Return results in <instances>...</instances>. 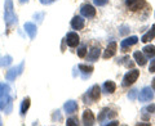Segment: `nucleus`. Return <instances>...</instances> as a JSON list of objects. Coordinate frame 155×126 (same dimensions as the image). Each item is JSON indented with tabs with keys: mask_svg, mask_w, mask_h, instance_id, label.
<instances>
[{
	"mask_svg": "<svg viewBox=\"0 0 155 126\" xmlns=\"http://www.w3.org/2000/svg\"><path fill=\"white\" fill-rule=\"evenodd\" d=\"M4 19H5L8 27H11L13 23H16V16H14L13 12L12 0H5V4H4Z\"/></svg>",
	"mask_w": 155,
	"mask_h": 126,
	"instance_id": "obj_1",
	"label": "nucleus"
},
{
	"mask_svg": "<svg viewBox=\"0 0 155 126\" xmlns=\"http://www.w3.org/2000/svg\"><path fill=\"white\" fill-rule=\"evenodd\" d=\"M11 88L7 84L0 82V109H7V104L11 103Z\"/></svg>",
	"mask_w": 155,
	"mask_h": 126,
	"instance_id": "obj_2",
	"label": "nucleus"
},
{
	"mask_svg": "<svg viewBox=\"0 0 155 126\" xmlns=\"http://www.w3.org/2000/svg\"><path fill=\"white\" fill-rule=\"evenodd\" d=\"M138 76H140V71H137V70H132V71L127 72L125 76H124V79H123L122 85L124 86V88H127V86L134 84V81H137Z\"/></svg>",
	"mask_w": 155,
	"mask_h": 126,
	"instance_id": "obj_3",
	"label": "nucleus"
},
{
	"mask_svg": "<svg viewBox=\"0 0 155 126\" xmlns=\"http://www.w3.org/2000/svg\"><path fill=\"white\" fill-rule=\"evenodd\" d=\"M66 44L71 46V48H75L79 45V43H80V39H79V35H78L76 32H69L66 35Z\"/></svg>",
	"mask_w": 155,
	"mask_h": 126,
	"instance_id": "obj_4",
	"label": "nucleus"
},
{
	"mask_svg": "<svg viewBox=\"0 0 155 126\" xmlns=\"http://www.w3.org/2000/svg\"><path fill=\"white\" fill-rule=\"evenodd\" d=\"M125 4H127V7L132 12H136V11H140V9L143 8L145 0H125Z\"/></svg>",
	"mask_w": 155,
	"mask_h": 126,
	"instance_id": "obj_5",
	"label": "nucleus"
},
{
	"mask_svg": "<svg viewBox=\"0 0 155 126\" xmlns=\"http://www.w3.org/2000/svg\"><path fill=\"white\" fill-rule=\"evenodd\" d=\"M153 98H154V93L150 88H143L138 94L140 102H150V100H153Z\"/></svg>",
	"mask_w": 155,
	"mask_h": 126,
	"instance_id": "obj_6",
	"label": "nucleus"
},
{
	"mask_svg": "<svg viewBox=\"0 0 155 126\" xmlns=\"http://www.w3.org/2000/svg\"><path fill=\"white\" fill-rule=\"evenodd\" d=\"M80 13L85 18H93L96 16V9L92 5H89V4H85V5L80 8Z\"/></svg>",
	"mask_w": 155,
	"mask_h": 126,
	"instance_id": "obj_7",
	"label": "nucleus"
},
{
	"mask_svg": "<svg viewBox=\"0 0 155 126\" xmlns=\"http://www.w3.org/2000/svg\"><path fill=\"white\" fill-rule=\"evenodd\" d=\"M22 70H23V62L21 63L19 66H17V67H14V68H11L8 72H7V80H9V81H13L16 77L21 74L22 72Z\"/></svg>",
	"mask_w": 155,
	"mask_h": 126,
	"instance_id": "obj_8",
	"label": "nucleus"
},
{
	"mask_svg": "<svg viewBox=\"0 0 155 126\" xmlns=\"http://www.w3.org/2000/svg\"><path fill=\"white\" fill-rule=\"evenodd\" d=\"M83 122L87 126H88V125L91 126V125L94 124V115H93V112H92L91 109H85L84 111V113H83Z\"/></svg>",
	"mask_w": 155,
	"mask_h": 126,
	"instance_id": "obj_9",
	"label": "nucleus"
},
{
	"mask_svg": "<svg viewBox=\"0 0 155 126\" xmlns=\"http://www.w3.org/2000/svg\"><path fill=\"white\" fill-rule=\"evenodd\" d=\"M137 41H138V37H137V36H130V37L124 39V40L120 43V46H122L123 50H125L127 48L132 46V45H134V44H137Z\"/></svg>",
	"mask_w": 155,
	"mask_h": 126,
	"instance_id": "obj_10",
	"label": "nucleus"
},
{
	"mask_svg": "<svg viewBox=\"0 0 155 126\" xmlns=\"http://www.w3.org/2000/svg\"><path fill=\"white\" fill-rule=\"evenodd\" d=\"M116 43L115 41H111L110 44L107 45V48H106V50H105V53H104V58L105 59H107V58H111L113 57L115 53H116Z\"/></svg>",
	"mask_w": 155,
	"mask_h": 126,
	"instance_id": "obj_11",
	"label": "nucleus"
},
{
	"mask_svg": "<svg viewBox=\"0 0 155 126\" xmlns=\"http://www.w3.org/2000/svg\"><path fill=\"white\" fill-rule=\"evenodd\" d=\"M88 94H89V98H91V100H93V102L98 100V99H100V96H101V89H100V86H98V85L92 86Z\"/></svg>",
	"mask_w": 155,
	"mask_h": 126,
	"instance_id": "obj_12",
	"label": "nucleus"
},
{
	"mask_svg": "<svg viewBox=\"0 0 155 126\" xmlns=\"http://www.w3.org/2000/svg\"><path fill=\"white\" fill-rule=\"evenodd\" d=\"M25 30H26V32H27V35L30 36V39L32 40V39H35V36H36V26L34 25V23H31V22H27V23H25Z\"/></svg>",
	"mask_w": 155,
	"mask_h": 126,
	"instance_id": "obj_13",
	"label": "nucleus"
},
{
	"mask_svg": "<svg viewBox=\"0 0 155 126\" xmlns=\"http://www.w3.org/2000/svg\"><path fill=\"white\" fill-rule=\"evenodd\" d=\"M71 27L74 28V30H81V28L84 27V19L81 17H74L71 19Z\"/></svg>",
	"mask_w": 155,
	"mask_h": 126,
	"instance_id": "obj_14",
	"label": "nucleus"
},
{
	"mask_svg": "<svg viewBox=\"0 0 155 126\" xmlns=\"http://www.w3.org/2000/svg\"><path fill=\"white\" fill-rule=\"evenodd\" d=\"M64 108L67 113H74L78 111V103L74 100H69V102H66L65 106H64Z\"/></svg>",
	"mask_w": 155,
	"mask_h": 126,
	"instance_id": "obj_15",
	"label": "nucleus"
},
{
	"mask_svg": "<svg viewBox=\"0 0 155 126\" xmlns=\"http://www.w3.org/2000/svg\"><path fill=\"white\" fill-rule=\"evenodd\" d=\"M154 37H155V25H153V27L150 28V31H147V32L141 37V41H142V43H149V41H151Z\"/></svg>",
	"mask_w": 155,
	"mask_h": 126,
	"instance_id": "obj_16",
	"label": "nucleus"
},
{
	"mask_svg": "<svg viewBox=\"0 0 155 126\" xmlns=\"http://www.w3.org/2000/svg\"><path fill=\"white\" fill-rule=\"evenodd\" d=\"M133 57H134L136 62H137V65H140V66H145V65H146V58H145V55L142 54L141 52H134Z\"/></svg>",
	"mask_w": 155,
	"mask_h": 126,
	"instance_id": "obj_17",
	"label": "nucleus"
},
{
	"mask_svg": "<svg viewBox=\"0 0 155 126\" xmlns=\"http://www.w3.org/2000/svg\"><path fill=\"white\" fill-rule=\"evenodd\" d=\"M104 89L107 94H113L115 91V89H116V85H115L114 81H106L104 84Z\"/></svg>",
	"mask_w": 155,
	"mask_h": 126,
	"instance_id": "obj_18",
	"label": "nucleus"
},
{
	"mask_svg": "<svg viewBox=\"0 0 155 126\" xmlns=\"http://www.w3.org/2000/svg\"><path fill=\"white\" fill-rule=\"evenodd\" d=\"M100 58V49L98 48H93V49H91L89 53H88V59L89 61H97Z\"/></svg>",
	"mask_w": 155,
	"mask_h": 126,
	"instance_id": "obj_19",
	"label": "nucleus"
},
{
	"mask_svg": "<svg viewBox=\"0 0 155 126\" xmlns=\"http://www.w3.org/2000/svg\"><path fill=\"white\" fill-rule=\"evenodd\" d=\"M142 50H143V54H146L149 58L155 57V46L154 45H146Z\"/></svg>",
	"mask_w": 155,
	"mask_h": 126,
	"instance_id": "obj_20",
	"label": "nucleus"
},
{
	"mask_svg": "<svg viewBox=\"0 0 155 126\" xmlns=\"http://www.w3.org/2000/svg\"><path fill=\"white\" fill-rule=\"evenodd\" d=\"M28 107H30V98L27 96V98L23 99L22 106H21V115H22V116H25V115H26Z\"/></svg>",
	"mask_w": 155,
	"mask_h": 126,
	"instance_id": "obj_21",
	"label": "nucleus"
},
{
	"mask_svg": "<svg viewBox=\"0 0 155 126\" xmlns=\"http://www.w3.org/2000/svg\"><path fill=\"white\" fill-rule=\"evenodd\" d=\"M79 70L83 72V74L91 75L92 71H93V67H92V66H85V65H79Z\"/></svg>",
	"mask_w": 155,
	"mask_h": 126,
	"instance_id": "obj_22",
	"label": "nucleus"
},
{
	"mask_svg": "<svg viewBox=\"0 0 155 126\" xmlns=\"http://www.w3.org/2000/svg\"><path fill=\"white\" fill-rule=\"evenodd\" d=\"M12 63V57L11 55H7V57H3L0 58V66L4 67V66H8Z\"/></svg>",
	"mask_w": 155,
	"mask_h": 126,
	"instance_id": "obj_23",
	"label": "nucleus"
},
{
	"mask_svg": "<svg viewBox=\"0 0 155 126\" xmlns=\"http://www.w3.org/2000/svg\"><path fill=\"white\" fill-rule=\"evenodd\" d=\"M87 54V49H85V46H80L79 49H78V55H79L80 58H84Z\"/></svg>",
	"mask_w": 155,
	"mask_h": 126,
	"instance_id": "obj_24",
	"label": "nucleus"
},
{
	"mask_svg": "<svg viewBox=\"0 0 155 126\" xmlns=\"http://www.w3.org/2000/svg\"><path fill=\"white\" fill-rule=\"evenodd\" d=\"M94 4L97 7H102V5H106L109 3V0H93Z\"/></svg>",
	"mask_w": 155,
	"mask_h": 126,
	"instance_id": "obj_25",
	"label": "nucleus"
},
{
	"mask_svg": "<svg viewBox=\"0 0 155 126\" xmlns=\"http://www.w3.org/2000/svg\"><path fill=\"white\" fill-rule=\"evenodd\" d=\"M136 95H137V90H136V89H133V90H130V93L128 94V98H129L130 100H134Z\"/></svg>",
	"mask_w": 155,
	"mask_h": 126,
	"instance_id": "obj_26",
	"label": "nucleus"
},
{
	"mask_svg": "<svg viewBox=\"0 0 155 126\" xmlns=\"http://www.w3.org/2000/svg\"><path fill=\"white\" fill-rule=\"evenodd\" d=\"M66 125L67 126H78V121L75 118H70V120H67Z\"/></svg>",
	"mask_w": 155,
	"mask_h": 126,
	"instance_id": "obj_27",
	"label": "nucleus"
},
{
	"mask_svg": "<svg viewBox=\"0 0 155 126\" xmlns=\"http://www.w3.org/2000/svg\"><path fill=\"white\" fill-rule=\"evenodd\" d=\"M149 71L151 72V74H154V72H155V59H154V61H151V63H150Z\"/></svg>",
	"mask_w": 155,
	"mask_h": 126,
	"instance_id": "obj_28",
	"label": "nucleus"
},
{
	"mask_svg": "<svg viewBox=\"0 0 155 126\" xmlns=\"http://www.w3.org/2000/svg\"><path fill=\"white\" fill-rule=\"evenodd\" d=\"M146 111H149V113H153V112H155V104L149 106V107L146 108Z\"/></svg>",
	"mask_w": 155,
	"mask_h": 126,
	"instance_id": "obj_29",
	"label": "nucleus"
},
{
	"mask_svg": "<svg viewBox=\"0 0 155 126\" xmlns=\"http://www.w3.org/2000/svg\"><path fill=\"white\" fill-rule=\"evenodd\" d=\"M151 85H153V89H155V77L153 79V84H151Z\"/></svg>",
	"mask_w": 155,
	"mask_h": 126,
	"instance_id": "obj_30",
	"label": "nucleus"
},
{
	"mask_svg": "<svg viewBox=\"0 0 155 126\" xmlns=\"http://www.w3.org/2000/svg\"><path fill=\"white\" fill-rule=\"evenodd\" d=\"M27 2H28V0H19V3H22V4L23 3H27Z\"/></svg>",
	"mask_w": 155,
	"mask_h": 126,
	"instance_id": "obj_31",
	"label": "nucleus"
},
{
	"mask_svg": "<svg viewBox=\"0 0 155 126\" xmlns=\"http://www.w3.org/2000/svg\"><path fill=\"white\" fill-rule=\"evenodd\" d=\"M0 125H2V122H0Z\"/></svg>",
	"mask_w": 155,
	"mask_h": 126,
	"instance_id": "obj_32",
	"label": "nucleus"
}]
</instances>
